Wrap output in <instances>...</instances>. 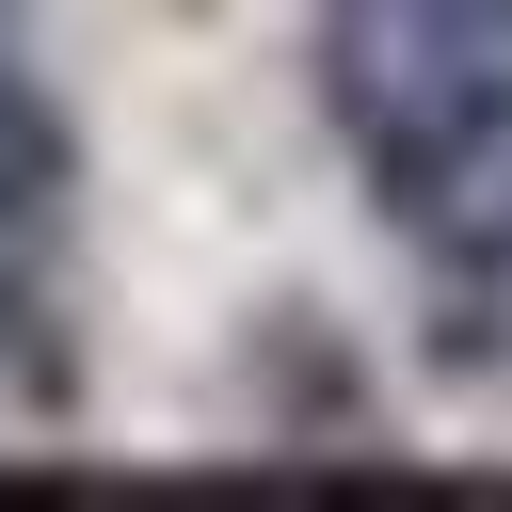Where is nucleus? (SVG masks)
Listing matches in <instances>:
<instances>
[{
	"label": "nucleus",
	"instance_id": "obj_2",
	"mask_svg": "<svg viewBox=\"0 0 512 512\" xmlns=\"http://www.w3.org/2000/svg\"><path fill=\"white\" fill-rule=\"evenodd\" d=\"M64 352H80V128L0 0V368L64 384Z\"/></svg>",
	"mask_w": 512,
	"mask_h": 512
},
{
	"label": "nucleus",
	"instance_id": "obj_1",
	"mask_svg": "<svg viewBox=\"0 0 512 512\" xmlns=\"http://www.w3.org/2000/svg\"><path fill=\"white\" fill-rule=\"evenodd\" d=\"M336 128L432 272H512V0H336Z\"/></svg>",
	"mask_w": 512,
	"mask_h": 512
}]
</instances>
